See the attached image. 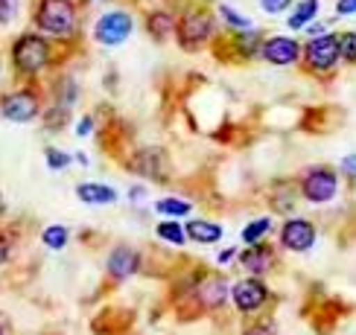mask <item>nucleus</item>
Instances as JSON below:
<instances>
[{
    "instance_id": "obj_1",
    "label": "nucleus",
    "mask_w": 356,
    "mask_h": 335,
    "mask_svg": "<svg viewBox=\"0 0 356 335\" xmlns=\"http://www.w3.org/2000/svg\"><path fill=\"white\" fill-rule=\"evenodd\" d=\"M12 65L24 76H35L50 65V41L38 33H26L12 44Z\"/></svg>"
},
{
    "instance_id": "obj_2",
    "label": "nucleus",
    "mask_w": 356,
    "mask_h": 335,
    "mask_svg": "<svg viewBox=\"0 0 356 335\" xmlns=\"http://www.w3.org/2000/svg\"><path fill=\"white\" fill-rule=\"evenodd\" d=\"M35 26L47 35H58V38L70 35L76 29V6H73V0H38Z\"/></svg>"
},
{
    "instance_id": "obj_3",
    "label": "nucleus",
    "mask_w": 356,
    "mask_h": 335,
    "mask_svg": "<svg viewBox=\"0 0 356 335\" xmlns=\"http://www.w3.org/2000/svg\"><path fill=\"white\" fill-rule=\"evenodd\" d=\"M175 35H178V44H181L184 50H196V47H202V44L213 35V18H211V12H204V9H193V12H187L184 18L178 21Z\"/></svg>"
},
{
    "instance_id": "obj_4",
    "label": "nucleus",
    "mask_w": 356,
    "mask_h": 335,
    "mask_svg": "<svg viewBox=\"0 0 356 335\" xmlns=\"http://www.w3.org/2000/svg\"><path fill=\"white\" fill-rule=\"evenodd\" d=\"M131 29H135V18L123 9H111L94 24V38L106 47H117L131 35Z\"/></svg>"
},
{
    "instance_id": "obj_5",
    "label": "nucleus",
    "mask_w": 356,
    "mask_h": 335,
    "mask_svg": "<svg viewBox=\"0 0 356 335\" xmlns=\"http://www.w3.org/2000/svg\"><path fill=\"white\" fill-rule=\"evenodd\" d=\"M301 53L307 58L309 70H318V73L336 67V62L342 58V53H339V35H330V33L313 35V41H309Z\"/></svg>"
},
{
    "instance_id": "obj_6",
    "label": "nucleus",
    "mask_w": 356,
    "mask_h": 335,
    "mask_svg": "<svg viewBox=\"0 0 356 335\" xmlns=\"http://www.w3.org/2000/svg\"><path fill=\"white\" fill-rule=\"evenodd\" d=\"M339 189V178L333 169H324V166H316L304 175L301 181V196L309 201V204H327Z\"/></svg>"
},
{
    "instance_id": "obj_7",
    "label": "nucleus",
    "mask_w": 356,
    "mask_h": 335,
    "mask_svg": "<svg viewBox=\"0 0 356 335\" xmlns=\"http://www.w3.org/2000/svg\"><path fill=\"white\" fill-rule=\"evenodd\" d=\"M41 111V102L35 96V91H12L6 94L3 99H0V114L6 117V120L12 123H29V120H35Z\"/></svg>"
},
{
    "instance_id": "obj_8",
    "label": "nucleus",
    "mask_w": 356,
    "mask_h": 335,
    "mask_svg": "<svg viewBox=\"0 0 356 335\" xmlns=\"http://www.w3.org/2000/svg\"><path fill=\"white\" fill-rule=\"evenodd\" d=\"M231 298H234L236 309L248 315V312H257L260 306L269 300V289H266V283H260L257 277H245V280H240L231 289Z\"/></svg>"
},
{
    "instance_id": "obj_9",
    "label": "nucleus",
    "mask_w": 356,
    "mask_h": 335,
    "mask_svg": "<svg viewBox=\"0 0 356 335\" xmlns=\"http://www.w3.org/2000/svg\"><path fill=\"white\" fill-rule=\"evenodd\" d=\"M260 55L269 65L286 67V65H295L301 58V44L295 38H286V35H272L260 44Z\"/></svg>"
},
{
    "instance_id": "obj_10",
    "label": "nucleus",
    "mask_w": 356,
    "mask_h": 335,
    "mask_svg": "<svg viewBox=\"0 0 356 335\" xmlns=\"http://www.w3.org/2000/svg\"><path fill=\"white\" fill-rule=\"evenodd\" d=\"M280 245L286 248V251H309V248L316 245V225L307 222V218H289L280 230Z\"/></svg>"
},
{
    "instance_id": "obj_11",
    "label": "nucleus",
    "mask_w": 356,
    "mask_h": 335,
    "mask_svg": "<svg viewBox=\"0 0 356 335\" xmlns=\"http://www.w3.org/2000/svg\"><path fill=\"white\" fill-rule=\"evenodd\" d=\"M138 266H140V257H138V251H131V248H114L111 251V257H108V271H111V277H117V280H123V277H131L138 271Z\"/></svg>"
},
{
    "instance_id": "obj_12",
    "label": "nucleus",
    "mask_w": 356,
    "mask_h": 335,
    "mask_svg": "<svg viewBox=\"0 0 356 335\" xmlns=\"http://www.w3.org/2000/svg\"><path fill=\"white\" fill-rule=\"evenodd\" d=\"M240 262H243V268L251 271V274H266L272 268L275 254H272V248L254 242V248H245V251L240 254Z\"/></svg>"
},
{
    "instance_id": "obj_13",
    "label": "nucleus",
    "mask_w": 356,
    "mask_h": 335,
    "mask_svg": "<svg viewBox=\"0 0 356 335\" xmlns=\"http://www.w3.org/2000/svg\"><path fill=\"white\" fill-rule=\"evenodd\" d=\"M228 295H231V289H228V283L222 280V277H211V280H204L199 286V303L207 306V309H216V306H222L228 300Z\"/></svg>"
},
{
    "instance_id": "obj_14",
    "label": "nucleus",
    "mask_w": 356,
    "mask_h": 335,
    "mask_svg": "<svg viewBox=\"0 0 356 335\" xmlns=\"http://www.w3.org/2000/svg\"><path fill=\"white\" fill-rule=\"evenodd\" d=\"M187 237L193 242H202V245H211V242H219L222 239V227L207 222V218H193L187 225Z\"/></svg>"
},
{
    "instance_id": "obj_15",
    "label": "nucleus",
    "mask_w": 356,
    "mask_h": 335,
    "mask_svg": "<svg viewBox=\"0 0 356 335\" xmlns=\"http://www.w3.org/2000/svg\"><path fill=\"white\" fill-rule=\"evenodd\" d=\"M175 18L170 12H164V9H158V12H152L149 18H146V29H149V35L155 38V41H164V38H170L172 33H175Z\"/></svg>"
},
{
    "instance_id": "obj_16",
    "label": "nucleus",
    "mask_w": 356,
    "mask_h": 335,
    "mask_svg": "<svg viewBox=\"0 0 356 335\" xmlns=\"http://www.w3.org/2000/svg\"><path fill=\"white\" fill-rule=\"evenodd\" d=\"M76 196L85 204H114L117 201L114 189L111 187H102V184H79L76 187Z\"/></svg>"
},
{
    "instance_id": "obj_17",
    "label": "nucleus",
    "mask_w": 356,
    "mask_h": 335,
    "mask_svg": "<svg viewBox=\"0 0 356 335\" xmlns=\"http://www.w3.org/2000/svg\"><path fill=\"white\" fill-rule=\"evenodd\" d=\"M318 15V0H301L295 12L289 15V29H304Z\"/></svg>"
},
{
    "instance_id": "obj_18",
    "label": "nucleus",
    "mask_w": 356,
    "mask_h": 335,
    "mask_svg": "<svg viewBox=\"0 0 356 335\" xmlns=\"http://www.w3.org/2000/svg\"><path fill=\"white\" fill-rule=\"evenodd\" d=\"M41 242L47 245L50 251H62V248L67 245V227H65V225H50V227H44Z\"/></svg>"
},
{
    "instance_id": "obj_19",
    "label": "nucleus",
    "mask_w": 356,
    "mask_h": 335,
    "mask_svg": "<svg viewBox=\"0 0 356 335\" xmlns=\"http://www.w3.org/2000/svg\"><path fill=\"white\" fill-rule=\"evenodd\" d=\"M158 237L164 242H170V245H175V248H181L187 242V233L178 222H161L158 225Z\"/></svg>"
},
{
    "instance_id": "obj_20",
    "label": "nucleus",
    "mask_w": 356,
    "mask_h": 335,
    "mask_svg": "<svg viewBox=\"0 0 356 335\" xmlns=\"http://www.w3.org/2000/svg\"><path fill=\"white\" fill-rule=\"evenodd\" d=\"M219 15H222V21H225L231 29H240V33L251 29V21H248V18H243V15L236 12L234 6H228V3H222V6H219Z\"/></svg>"
},
{
    "instance_id": "obj_21",
    "label": "nucleus",
    "mask_w": 356,
    "mask_h": 335,
    "mask_svg": "<svg viewBox=\"0 0 356 335\" xmlns=\"http://www.w3.org/2000/svg\"><path fill=\"white\" fill-rule=\"evenodd\" d=\"M155 210L164 213V216H187V213H190V201H181V198H161V201L155 204Z\"/></svg>"
},
{
    "instance_id": "obj_22",
    "label": "nucleus",
    "mask_w": 356,
    "mask_h": 335,
    "mask_svg": "<svg viewBox=\"0 0 356 335\" xmlns=\"http://www.w3.org/2000/svg\"><path fill=\"white\" fill-rule=\"evenodd\" d=\"M269 227H272V218H257V222H251L248 227H243V239L248 245H254V242H260L263 233H269Z\"/></svg>"
},
{
    "instance_id": "obj_23",
    "label": "nucleus",
    "mask_w": 356,
    "mask_h": 335,
    "mask_svg": "<svg viewBox=\"0 0 356 335\" xmlns=\"http://www.w3.org/2000/svg\"><path fill=\"white\" fill-rule=\"evenodd\" d=\"M339 53H342L345 62H353L356 65V33L339 35Z\"/></svg>"
},
{
    "instance_id": "obj_24",
    "label": "nucleus",
    "mask_w": 356,
    "mask_h": 335,
    "mask_svg": "<svg viewBox=\"0 0 356 335\" xmlns=\"http://www.w3.org/2000/svg\"><path fill=\"white\" fill-rule=\"evenodd\" d=\"M70 164V155L58 152V149H47V166L50 169H65Z\"/></svg>"
},
{
    "instance_id": "obj_25",
    "label": "nucleus",
    "mask_w": 356,
    "mask_h": 335,
    "mask_svg": "<svg viewBox=\"0 0 356 335\" xmlns=\"http://www.w3.org/2000/svg\"><path fill=\"white\" fill-rule=\"evenodd\" d=\"M18 15V0H0V24H9Z\"/></svg>"
},
{
    "instance_id": "obj_26",
    "label": "nucleus",
    "mask_w": 356,
    "mask_h": 335,
    "mask_svg": "<svg viewBox=\"0 0 356 335\" xmlns=\"http://www.w3.org/2000/svg\"><path fill=\"white\" fill-rule=\"evenodd\" d=\"M260 6L269 15H280V12H286L292 6V0H260Z\"/></svg>"
},
{
    "instance_id": "obj_27",
    "label": "nucleus",
    "mask_w": 356,
    "mask_h": 335,
    "mask_svg": "<svg viewBox=\"0 0 356 335\" xmlns=\"http://www.w3.org/2000/svg\"><path fill=\"white\" fill-rule=\"evenodd\" d=\"M336 15H342V18L356 15V0H336Z\"/></svg>"
},
{
    "instance_id": "obj_28",
    "label": "nucleus",
    "mask_w": 356,
    "mask_h": 335,
    "mask_svg": "<svg viewBox=\"0 0 356 335\" xmlns=\"http://www.w3.org/2000/svg\"><path fill=\"white\" fill-rule=\"evenodd\" d=\"M91 128H94V120H91V117H82V120L76 123V135L85 137V135H91Z\"/></svg>"
},
{
    "instance_id": "obj_29",
    "label": "nucleus",
    "mask_w": 356,
    "mask_h": 335,
    "mask_svg": "<svg viewBox=\"0 0 356 335\" xmlns=\"http://www.w3.org/2000/svg\"><path fill=\"white\" fill-rule=\"evenodd\" d=\"M342 172H348L350 178H356V155H348V157L342 160Z\"/></svg>"
},
{
    "instance_id": "obj_30",
    "label": "nucleus",
    "mask_w": 356,
    "mask_h": 335,
    "mask_svg": "<svg viewBox=\"0 0 356 335\" xmlns=\"http://www.w3.org/2000/svg\"><path fill=\"white\" fill-rule=\"evenodd\" d=\"M243 335H275V332H272V327H263V324H257V327H248Z\"/></svg>"
},
{
    "instance_id": "obj_31",
    "label": "nucleus",
    "mask_w": 356,
    "mask_h": 335,
    "mask_svg": "<svg viewBox=\"0 0 356 335\" xmlns=\"http://www.w3.org/2000/svg\"><path fill=\"white\" fill-rule=\"evenodd\" d=\"M6 257H9V245H6V239H3V237H0V266L6 262Z\"/></svg>"
},
{
    "instance_id": "obj_32",
    "label": "nucleus",
    "mask_w": 356,
    "mask_h": 335,
    "mask_svg": "<svg viewBox=\"0 0 356 335\" xmlns=\"http://www.w3.org/2000/svg\"><path fill=\"white\" fill-rule=\"evenodd\" d=\"M228 259H234V251H222L219 254V262H228Z\"/></svg>"
},
{
    "instance_id": "obj_33",
    "label": "nucleus",
    "mask_w": 356,
    "mask_h": 335,
    "mask_svg": "<svg viewBox=\"0 0 356 335\" xmlns=\"http://www.w3.org/2000/svg\"><path fill=\"white\" fill-rule=\"evenodd\" d=\"M0 335H3V327H0Z\"/></svg>"
},
{
    "instance_id": "obj_34",
    "label": "nucleus",
    "mask_w": 356,
    "mask_h": 335,
    "mask_svg": "<svg viewBox=\"0 0 356 335\" xmlns=\"http://www.w3.org/2000/svg\"><path fill=\"white\" fill-rule=\"evenodd\" d=\"M85 3H91V0H85Z\"/></svg>"
}]
</instances>
